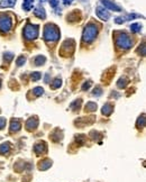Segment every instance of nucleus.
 Returning <instances> with one entry per match:
<instances>
[{"mask_svg": "<svg viewBox=\"0 0 146 182\" xmlns=\"http://www.w3.org/2000/svg\"><path fill=\"white\" fill-rule=\"evenodd\" d=\"M60 38V32L57 26L53 24H47L44 28V39L48 43H54Z\"/></svg>", "mask_w": 146, "mask_h": 182, "instance_id": "obj_1", "label": "nucleus"}, {"mask_svg": "<svg viewBox=\"0 0 146 182\" xmlns=\"http://www.w3.org/2000/svg\"><path fill=\"white\" fill-rule=\"evenodd\" d=\"M98 34V28L94 24H89L86 26V28L83 29V34H82V41L84 43H91L92 41L97 37Z\"/></svg>", "mask_w": 146, "mask_h": 182, "instance_id": "obj_2", "label": "nucleus"}, {"mask_svg": "<svg viewBox=\"0 0 146 182\" xmlns=\"http://www.w3.org/2000/svg\"><path fill=\"white\" fill-rule=\"evenodd\" d=\"M116 45L120 50H128L133 45V41L129 38L127 34L125 33H119L116 37Z\"/></svg>", "mask_w": 146, "mask_h": 182, "instance_id": "obj_3", "label": "nucleus"}, {"mask_svg": "<svg viewBox=\"0 0 146 182\" xmlns=\"http://www.w3.org/2000/svg\"><path fill=\"white\" fill-rule=\"evenodd\" d=\"M38 28H39V27H38L37 25L27 24L26 27H25V29H24V36H25V38H26L27 41H33V39L37 38L38 32H39Z\"/></svg>", "mask_w": 146, "mask_h": 182, "instance_id": "obj_4", "label": "nucleus"}, {"mask_svg": "<svg viewBox=\"0 0 146 182\" xmlns=\"http://www.w3.org/2000/svg\"><path fill=\"white\" fill-rule=\"evenodd\" d=\"M11 26H13V19L11 17L5 15V14H1L0 15V32L1 33H8L10 29H11Z\"/></svg>", "mask_w": 146, "mask_h": 182, "instance_id": "obj_5", "label": "nucleus"}, {"mask_svg": "<svg viewBox=\"0 0 146 182\" xmlns=\"http://www.w3.org/2000/svg\"><path fill=\"white\" fill-rule=\"evenodd\" d=\"M96 13H97V16L101 19V20H108L110 17V14L105 8H102V7H97Z\"/></svg>", "mask_w": 146, "mask_h": 182, "instance_id": "obj_6", "label": "nucleus"}, {"mask_svg": "<svg viewBox=\"0 0 146 182\" xmlns=\"http://www.w3.org/2000/svg\"><path fill=\"white\" fill-rule=\"evenodd\" d=\"M37 126H38V119H37L36 117L29 118V119L27 120V123H26V128H27V130H29V132L36 129Z\"/></svg>", "mask_w": 146, "mask_h": 182, "instance_id": "obj_7", "label": "nucleus"}, {"mask_svg": "<svg viewBox=\"0 0 146 182\" xmlns=\"http://www.w3.org/2000/svg\"><path fill=\"white\" fill-rule=\"evenodd\" d=\"M34 151H35V153H36L37 155H42V154L46 153V151H47L46 144H45L44 142H42V143H37L36 145L34 146Z\"/></svg>", "mask_w": 146, "mask_h": 182, "instance_id": "obj_8", "label": "nucleus"}, {"mask_svg": "<svg viewBox=\"0 0 146 182\" xmlns=\"http://www.w3.org/2000/svg\"><path fill=\"white\" fill-rule=\"evenodd\" d=\"M102 5H104L106 8L110 9V10H113V11H121V9H120L118 6H116L113 2H111L109 0H102Z\"/></svg>", "mask_w": 146, "mask_h": 182, "instance_id": "obj_9", "label": "nucleus"}, {"mask_svg": "<svg viewBox=\"0 0 146 182\" xmlns=\"http://www.w3.org/2000/svg\"><path fill=\"white\" fill-rule=\"evenodd\" d=\"M20 128H21V124H20V122H19L18 119H13L11 120V123H10V132H18L20 130Z\"/></svg>", "mask_w": 146, "mask_h": 182, "instance_id": "obj_10", "label": "nucleus"}, {"mask_svg": "<svg viewBox=\"0 0 146 182\" xmlns=\"http://www.w3.org/2000/svg\"><path fill=\"white\" fill-rule=\"evenodd\" d=\"M34 15L38 17L39 19H45L46 17V13H45V9L43 7H37L36 9L34 10Z\"/></svg>", "mask_w": 146, "mask_h": 182, "instance_id": "obj_11", "label": "nucleus"}, {"mask_svg": "<svg viewBox=\"0 0 146 182\" xmlns=\"http://www.w3.org/2000/svg\"><path fill=\"white\" fill-rule=\"evenodd\" d=\"M15 3H16V0H1L0 7L1 8H9V7H14Z\"/></svg>", "mask_w": 146, "mask_h": 182, "instance_id": "obj_12", "label": "nucleus"}, {"mask_svg": "<svg viewBox=\"0 0 146 182\" xmlns=\"http://www.w3.org/2000/svg\"><path fill=\"white\" fill-rule=\"evenodd\" d=\"M112 110H113V107H112V105L111 104H106L104 107H102V109H101V112L105 115V116H109L110 114L112 112Z\"/></svg>", "mask_w": 146, "mask_h": 182, "instance_id": "obj_13", "label": "nucleus"}, {"mask_svg": "<svg viewBox=\"0 0 146 182\" xmlns=\"http://www.w3.org/2000/svg\"><path fill=\"white\" fill-rule=\"evenodd\" d=\"M33 6H34V0H24V2H23V8L27 11L31 10L33 8Z\"/></svg>", "mask_w": 146, "mask_h": 182, "instance_id": "obj_14", "label": "nucleus"}, {"mask_svg": "<svg viewBox=\"0 0 146 182\" xmlns=\"http://www.w3.org/2000/svg\"><path fill=\"white\" fill-rule=\"evenodd\" d=\"M45 61H46V57H45V56H43V55H37L36 57H35V60H34V63H35V65L39 66V65L44 64Z\"/></svg>", "mask_w": 146, "mask_h": 182, "instance_id": "obj_15", "label": "nucleus"}, {"mask_svg": "<svg viewBox=\"0 0 146 182\" xmlns=\"http://www.w3.org/2000/svg\"><path fill=\"white\" fill-rule=\"evenodd\" d=\"M9 151H10V145H9V143H3L2 145H0V154L5 155V154L9 153Z\"/></svg>", "mask_w": 146, "mask_h": 182, "instance_id": "obj_16", "label": "nucleus"}, {"mask_svg": "<svg viewBox=\"0 0 146 182\" xmlns=\"http://www.w3.org/2000/svg\"><path fill=\"white\" fill-rule=\"evenodd\" d=\"M51 165H52V162L50 160H44L43 162H40L38 169L39 170H47L48 167H51Z\"/></svg>", "mask_w": 146, "mask_h": 182, "instance_id": "obj_17", "label": "nucleus"}, {"mask_svg": "<svg viewBox=\"0 0 146 182\" xmlns=\"http://www.w3.org/2000/svg\"><path fill=\"white\" fill-rule=\"evenodd\" d=\"M130 32L131 33H138V32H141V28H142V26H141V24H138V23H135V24H131L130 25Z\"/></svg>", "mask_w": 146, "mask_h": 182, "instance_id": "obj_18", "label": "nucleus"}, {"mask_svg": "<svg viewBox=\"0 0 146 182\" xmlns=\"http://www.w3.org/2000/svg\"><path fill=\"white\" fill-rule=\"evenodd\" d=\"M127 83H128V79H126V78H120V79L118 80L117 86H118V88H125V87L127 86Z\"/></svg>", "mask_w": 146, "mask_h": 182, "instance_id": "obj_19", "label": "nucleus"}, {"mask_svg": "<svg viewBox=\"0 0 146 182\" xmlns=\"http://www.w3.org/2000/svg\"><path fill=\"white\" fill-rule=\"evenodd\" d=\"M137 127L138 128L145 127V116L144 115H142V117L138 118V120H137Z\"/></svg>", "mask_w": 146, "mask_h": 182, "instance_id": "obj_20", "label": "nucleus"}, {"mask_svg": "<svg viewBox=\"0 0 146 182\" xmlns=\"http://www.w3.org/2000/svg\"><path fill=\"white\" fill-rule=\"evenodd\" d=\"M97 109V104L94 102H88L86 105V111H93Z\"/></svg>", "mask_w": 146, "mask_h": 182, "instance_id": "obj_21", "label": "nucleus"}, {"mask_svg": "<svg viewBox=\"0 0 146 182\" xmlns=\"http://www.w3.org/2000/svg\"><path fill=\"white\" fill-rule=\"evenodd\" d=\"M61 84H62V81H61V79H55L54 81H53V83L51 84V88L52 89H57V88H60L61 87Z\"/></svg>", "mask_w": 146, "mask_h": 182, "instance_id": "obj_22", "label": "nucleus"}, {"mask_svg": "<svg viewBox=\"0 0 146 182\" xmlns=\"http://www.w3.org/2000/svg\"><path fill=\"white\" fill-rule=\"evenodd\" d=\"M33 93L35 94V96H42L43 93H44V89L43 88H40V87H37V88H35L34 90H33Z\"/></svg>", "mask_w": 146, "mask_h": 182, "instance_id": "obj_23", "label": "nucleus"}, {"mask_svg": "<svg viewBox=\"0 0 146 182\" xmlns=\"http://www.w3.org/2000/svg\"><path fill=\"white\" fill-rule=\"evenodd\" d=\"M25 62H26V57H25V56H19L18 58H17V62H16V63H17L18 66H21Z\"/></svg>", "mask_w": 146, "mask_h": 182, "instance_id": "obj_24", "label": "nucleus"}, {"mask_svg": "<svg viewBox=\"0 0 146 182\" xmlns=\"http://www.w3.org/2000/svg\"><path fill=\"white\" fill-rule=\"evenodd\" d=\"M40 73L39 72H34V73H32V80L33 81H37V80H39L40 79Z\"/></svg>", "mask_w": 146, "mask_h": 182, "instance_id": "obj_25", "label": "nucleus"}, {"mask_svg": "<svg viewBox=\"0 0 146 182\" xmlns=\"http://www.w3.org/2000/svg\"><path fill=\"white\" fill-rule=\"evenodd\" d=\"M13 57H14V55L11 54V53H6V54H5V60H6L7 62H10V61L13 60Z\"/></svg>", "mask_w": 146, "mask_h": 182, "instance_id": "obj_26", "label": "nucleus"}, {"mask_svg": "<svg viewBox=\"0 0 146 182\" xmlns=\"http://www.w3.org/2000/svg\"><path fill=\"white\" fill-rule=\"evenodd\" d=\"M90 87H91V82H90V81H88V82H86V83L82 86V90H83V91L88 90Z\"/></svg>", "mask_w": 146, "mask_h": 182, "instance_id": "obj_27", "label": "nucleus"}, {"mask_svg": "<svg viewBox=\"0 0 146 182\" xmlns=\"http://www.w3.org/2000/svg\"><path fill=\"white\" fill-rule=\"evenodd\" d=\"M5 126H6V119L3 117H0V129H2Z\"/></svg>", "mask_w": 146, "mask_h": 182, "instance_id": "obj_28", "label": "nucleus"}, {"mask_svg": "<svg viewBox=\"0 0 146 182\" xmlns=\"http://www.w3.org/2000/svg\"><path fill=\"white\" fill-rule=\"evenodd\" d=\"M115 21H116L117 24H123V23L125 21V17H117Z\"/></svg>", "mask_w": 146, "mask_h": 182, "instance_id": "obj_29", "label": "nucleus"}, {"mask_svg": "<svg viewBox=\"0 0 146 182\" xmlns=\"http://www.w3.org/2000/svg\"><path fill=\"white\" fill-rule=\"evenodd\" d=\"M51 6L53 7V8H56V6L58 5V0H51Z\"/></svg>", "mask_w": 146, "mask_h": 182, "instance_id": "obj_30", "label": "nucleus"}, {"mask_svg": "<svg viewBox=\"0 0 146 182\" xmlns=\"http://www.w3.org/2000/svg\"><path fill=\"white\" fill-rule=\"evenodd\" d=\"M96 93H97V94H100V93H101V89H100V88H97V89H94L93 94H96Z\"/></svg>", "mask_w": 146, "mask_h": 182, "instance_id": "obj_31", "label": "nucleus"}, {"mask_svg": "<svg viewBox=\"0 0 146 182\" xmlns=\"http://www.w3.org/2000/svg\"><path fill=\"white\" fill-rule=\"evenodd\" d=\"M73 0H63V2H64V5H71L72 3Z\"/></svg>", "mask_w": 146, "mask_h": 182, "instance_id": "obj_32", "label": "nucleus"}, {"mask_svg": "<svg viewBox=\"0 0 146 182\" xmlns=\"http://www.w3.org/2000/svg\"><path fill=\"white\" fill-rule=\"evenodd\" d=\"M0 87H1V82H0Z\"/></svg>", "mask_w": 146, "mask_h": 182, "instance_id": "obj_33", "label": "nucleus"}]
</instances>
